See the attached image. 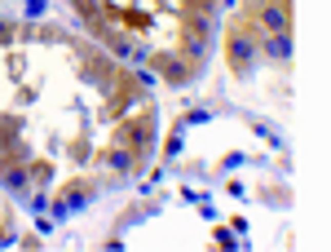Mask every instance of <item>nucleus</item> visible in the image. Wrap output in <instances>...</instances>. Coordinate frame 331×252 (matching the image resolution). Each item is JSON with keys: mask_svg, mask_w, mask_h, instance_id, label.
I'll use <instances>...</instances> for the list:
<instances>
[{"mask_svg": "<svg viewBox=\"0 0 331 252\" xmlns=\"http://www.w3.org/2000/svg\"><path fill=\"white\" fill-rule=\"evenodd\" d=\"M243 58H252V44L239 40V44H234V62H243Z\"/></svg>", "mask_w": 331, "mask_h": 252, "instance_id": "7ed1b4c3", "label": "nucleus"}, {"mask_svg": "<svg viewBox=\"0 0 331 252\" xmlns=\"http://www.w3.org/2000/svg\"><path fill=\"white\" fill-rule=\"evenodd\" d=\"M44 13V0H27V18H40Z\"/></svg>", "mask_w": 331, "mask_h": 252, "instance_id": "20e7f679", "label": "nucleus"}, {"mask_svg": "<svg viewBox=\"0 0 331 252\" xmlns=\"http://www.w3.org/2000/svg\"><path fill=\"white\" fill-rule=\"evenodd\" d=\"M269 53H278V58H287V53H291V44H287V35H269Z\"/></svg>", "mask_w": 331, "mask_h": 252, "instance_id": "f257e3e1", "label": "nucleus"}, {"mask_svg": "<svg viewBox=\"0 0 331 252\" xmlns=\"http://www.w3.org/2000/svg\"><path fill=\"white\" fill-rule=\"evenodd\" d=\"M265 22H269V27H283L287 13H283V9H269V13H265Z\"/></svg>", "mask_w": 331, "mask_h": 252, "instance_id": "f03ea898", "label": "nucleus"}]
</instances>
